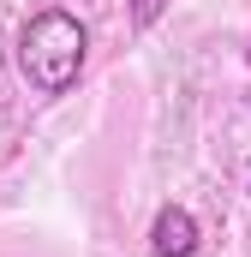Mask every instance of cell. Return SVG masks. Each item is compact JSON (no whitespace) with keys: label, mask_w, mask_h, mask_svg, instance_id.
<instances>
[{"label":"cell","mask_w":251,"mask_h":257,"mask_svg":"<svg viewBox=\"0 0 251 257\" xmlns=\"http://www.w3.org/2000/svg\"><path fill=\"white\" fill-rule=\"evenodd\" d=\"M84 60H90V30L66 6H42L18 30V72H24V84L36 96H66L78 84Z\"/></svg>","instance_id":"obj_1"},{"label":"cell","mask_w":251,"mask_h":257,"mask_svg":"<svg viewBox=\"0 0 251 257\" xmlns=\"http://www.w3.org/2000/svg\"><path fill=\"white\" fill-rule=\"evenodd\" d=\"M150 251L156 257H191L197 251V215L180 209V203H168L156 215V227H150Z\"/></svg>","instance_id":"obj_2"},{"label":"cell","mask_w":251,"mask_h":257,"mask_svg":"<svg viewBox=\"0 0 251 257\" xmlns=\"http://www.w3.org/2000/svg\"><path fill=\"white\" fill-rule=\"evenodd\" d=\"M126 6H132V24H138V30H150V24L168 12V0H126Z\"/></svg>","instance_id":"obj_3"}]
</instances>
